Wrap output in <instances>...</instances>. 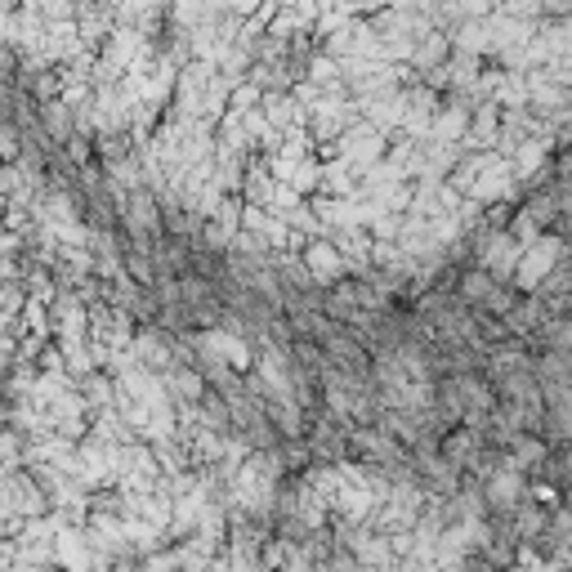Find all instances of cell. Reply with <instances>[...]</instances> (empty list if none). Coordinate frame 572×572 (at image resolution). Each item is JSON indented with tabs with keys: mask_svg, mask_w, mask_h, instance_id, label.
Listing matches in <instances>:
<instances>
[{
	"mask_svg": "<svg viewBox=\"0 0 572 572\" xmlns=\"http://www.w3.org/2000/svg\"><path fill=\"white\" fill-rule=\"evenodd\" d=\"M461 295H465V300H488V295H492V278H488V273H470V278L461 282Z\"/></svg>",
	"mask_w": 572,
	"mask_h": 572,
	"instance_id": "cell-9",
	"label": "cell"
},
{
	"mask_svg": "<svg viewBox=\"0 0 572 572\" xmlns=\"http://www.w3.org/2000/svg\"><path fill=\"white\" fill-rule=\"evenodd\" d=\"M170 389H175V398H184V403L202 398V380H197L193 371H170Z\"/></svg>",
	"mask_w": 572,
	"mask_h": 572,
	"instance_id": "cell-7",
	"label": "cell"
},
{
	"mask_svg": "<svg viewBox=\"0 0 572 572\" xmlns=\"http://www.w3.org/2000/svg\"><path fill=\"white\" fill-rule=\"evenodd\" d=\"M9 354H14V345H9V340H0V367L9 362Z\"/></svg>",
	"mask_w": 572,
	"mask_h": 572,
	"instance_id": "cell-11",
	"label": "cell"
},
{
	"mask_svg": "<svg viewBox=\"0 0 572 572\" xmlns=\"http://www.w3.org/2000/svg\"><path fill=\"white\" fill-rule=\"evenodd\" d=\"M519 251H523V246L514 242L510 233L488 237V251H483V273H488L492 282H497V278H510L514 264H519Z\"/></svg>",
	"mask_w": 572,
	"mask_h": 572,
	"instance_id": "cell-4",
	"label": "cell"
},
{
	"mask_svg": "<svg viewBox=\"0 0 572 572\" xmlns=\"http://www.w3.org/2000/svg\"><path fill=\"white\" fill-rule=\"evenodd\" d=\"M559 242L555 237H537L532 246H523L519 251V264H514V278H519V291H528V295H537V291H546V278H550V269L559 264Z\"/></svg>",
	"mask_w": 572,
	"mask_h": 572,
	"instance_id": "cell-1",
	"label": "cell"
},
{
	"mask_svg": "<svg viewBox=\"0 0 572 572\" xmlns=\"http://www.w3.org/2000/svg\"><path fill=\"white\" fill-rule=\"evenodd\" d=\"M130 219H135V228H152L157 224V206L148 197H130Z\"/></svg>",
	"mask_w": 572,
	"mask_h": 572,
	"instance_id": "cell-10",
	"label": "cell"
},
{
	"mask_svg": "<svg viewBox=\"0 0 572 572\" xmlns=\"http://www.w3.org/2000/svg\"><path fill=\"white\" fill-rule=\"evenodd\" d=\"M273 421H278V429H282L286 438L300 434V407H295V403H278V407H273Z\"/></svg>",
	"mask_w": 572,
	"mask_h": 572,
	"instance_id": "cell-8",
	"label": "cell"
},
{
	"mask_svg": "<svg viewBox=\"0 0 572 572\" xmlns=\"http://www.w3.org/2000/svg\"><path fill=\"white\" fill-rule=\"evenodd\" d=\"M54 559H59L68 572H90L94 568V550H90V541H85V532L63 528L59 537H54Z\"/></svg>",
	"mask_w": 572,
	"mask_h": 572,
	"instance_id": "cell-3",
	"label": "cell"
},
{
	"mask_svg": "<svg viewBox=\"0 0 572 572\" xmlns=\"http://www.w3.org/2000/svg\"><path fill=\"white\" fill-rule=\"evenodd\" d=\"M304 269L318 282H336L340 273H345V260H340V251L331 242H313L309 251H304Z\"/></svg>",
	"mask_w": 572,
	"mask_h": 572,
	"instance_id": "cell-6",
	"label": "cell"
},
{
	"mask_svg": "<svg viewBox=\"0 0 572 572\" xmlns=\"http://www.w3.org/2000/svg\"><path fill=\"white\" fill-rule=\"evenodd\" d=\"M380 157H385V139L371 126H349L345 135H340V161H345L354 175H367L371 166H380Z\"/></svg>",
	"mask_w": 572,
	"mask_h": 572,
	"instance_id": "cell-2",
	"label": "cell"
},
{
	"mask_svg": "<svg viewBox=\"0 0 572 572\" xmlns=\"http://www.w3.org/2000/svg\"><path fill=\"white\" fill-rule=\"evenodd\" d=\"M488 501L497 505V510H514V505L523 501V474L510 470V465L492 470L488 474Z\"/></svg>",
	"mask_w": 572,
	"mask_h": 572,
	"instance_id": "cell-5",
	"label": "cell"
}]
</instances>
